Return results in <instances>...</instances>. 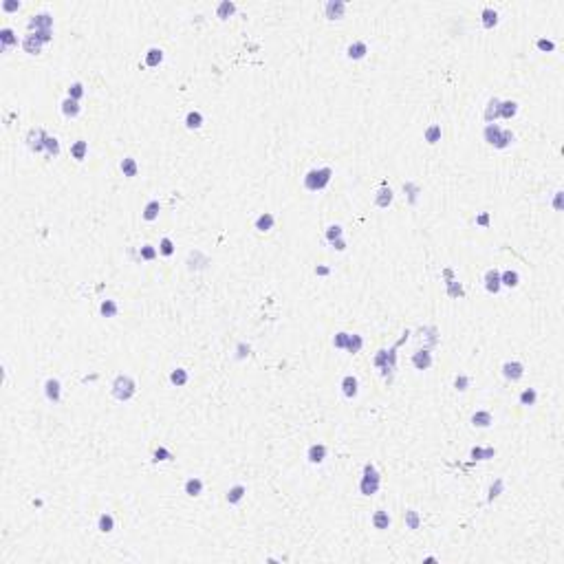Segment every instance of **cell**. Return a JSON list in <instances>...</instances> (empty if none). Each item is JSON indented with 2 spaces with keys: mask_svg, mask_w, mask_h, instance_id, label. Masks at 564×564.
<instances>
[{
  "mask_svg": "<svg viewBox=\"0 0 564 564\" xmlns=\"http://www.w3.org/2000/svg\"><path fill=\"white\" fill-rule=\"evenodd\" d=\"M47 130L44 128H31V130L27 132V146L31 148L33 152H44V146H47Z\"/></svg>",
  "mask_w": 564,
  "mask_h": 564,
  "instance_id": "3957f363",
  "label": "cell"
},
{
  "mask_svg": "<svg viewBox=\"0 0 564 564\" xmlns=\"http://www.w3.org/2000/svg\"><path fill=\"white\" fill-rule=\"evenodd\" d=\"M423 139L430 143V146H434L437 141H441V126L439 124H432L428 128V130L423 132Z\"/></svg>",
  "mask_w": 564,
  "mask_h": 564,
  "instance_id": "f35d334b",
  "label": "cell"
},
{
  "mask_svg": "<svg viewBox=\"0 0 564 564\" xmlns=\"http://www.w3.org/2000/svg\"><path fill=\"white\" fill-rule=\"evenodd\" d=\"M468 386H470V377L468 375H456V379H454V388L456 390H468Z\"/></svg>",
  "mask_w": 564,
  "mask_h": 564,
  "instance_id": "f5cc1de1",
  "label": "cell"
},
{
  "mask_svg": "<svg viewBox=\"0 0 564 564\" xmlns=\"http://www.w3.org/2000/svg\"><path fill=\"white\" fill-rule=\"evenodd\" d=\"M362 346H364V340H362V335H357V333H348V342H346V348L344 351H348L351 355H355V353H360L362 351Z\"/></svg>",
  "mask_w": 564,
  "mask_h": 564,
  "instance_id": "d590c367",
  "label": "cell"
},
{
  "mask_svg": "<svg viewBox=\"0 0 564 564\" xmlns=\"http://www.w3.org/2000/svg\"><path fill=\"white\" fill-rule=\"evenodd\" d=\"M403 192L410 196V201H417V194H419V186L417 183H403Z\"/></svg>",
  "mask_w": 564,
  "mask_h": 564,
  "instance_id": "db71d44e",
  "label": "cell"
},
{
  "mask_svg": "<svg viewBox=\"0 0 564 564\" xmlns=\"http://www.w3.org/2000/svg\"><path fill=\"white\" fill-rule=\"evenodd\" d=\"M403 520H406V525L410 529H419V525H421V516H419V511H414V509H408L406 516H403Z\"/></svg>",
  "mask_w": 564,
  "mask_h": 564,
  "instance_id": "ee69618b",
  "label": "cell"
},
{
  "mask_svg": "<svg viewBox=\"0 0 564 564\" xmlns=\"http://www.w3.org/2000/svg\"><path fill=\"white\" fill-rule=\"evenodd\" d=\"M500 117V99L494 97V99L487 101V108H485V121L487 124H496V119Z\"/></svg>",
  "mask_w": 564,
  "mask_h": 564,
  "instance_id": "d6986e66",
  "label": "cell"
},
{
  "mask_svg": "<svg viewBox=\"0 0 564 564\" xmlns=\"http://www.w3.org/2000/svg\"><path fill=\"white\" fill-rule=\"evenodd\" d=\"M60 110H62V115L64 117H78L80 112H82V106H80V101L78 99H71V97H66V99H62V104H60Z\"/></svg>",
  "mask_w": 564,
  "mask_h": 564,
  "instance_id": "ac0fdd59",
  "label": "cell"
},
{
  "mask_svg": "<svg viewBox=\"0 0 564 564\" xmlns=\"http://www.w3.org/2000/svg\"><path fill=\"white\" fill-rule=\"evenodd\" d=\"M366 53H368V44L364 42V40H355V42L348 44V49H346L348 60H364Z\"/></svg>",
  "mask_w": 564,
  "mask_h": 564,
  "instance_id": "4fadbf2b",
  "label": "cell"
},
{
  "mask_svg": "<svg viewBox=\"0 0 564 564\" xmlns=\"http://www.w3.org/2000/svg\"><path fill=\"white\" fill-rule=\"evenodd\" d=\"M518 282H520V276H518L516 269H505L500 271V284L507 286V289H516Z\"/></svg>",
  "mask_w": 564,
  "mask_h": 564,
  "instance_id": "603a6c76",
  "label": "cell"
},
{
  "mask_svg": "<svg viewBox=\"0 0 564 564\" xmlns=\"http://www.w3.org/2000/svg\"><path fill=\"white\" fill-rule=\"evenodd\" d=\"M470 454H471V459H474V461H487V459H491V456H494L496 452H494L491 448H487V450H483V448H471Z\"/></svg>",
  "mask_w": 564,
  "mask_h": 564,
  "instance_id": "f6af8a7d",
  "label": "cell"
},
{
  "mask_svg": "<svg viewBox=\"0 0 564 564\" xmlns=\"http://www.w3.org/2000/svg\"><path fill=\"white\" fill-rule=\"evenodd\" d=\"M331 247H333V249H337V251H344V249H346V240H344V238H337V240H333V243H331Z\"/></svg>",
  "mask_w": 564,
  "mask_h": 564,
  "instance_id": "91938a15",
  "label": "cell"
},
{
  "mask_svg": "<svg viewBox=\"0 0 564 564\" xmlns=\"http://www.w3.org/2000/svg\"><path fill=\"white\" fill-rule=\"evenodd\" d=\"M518 401H520V406H536L538 390L536 388H525V390L520 392V397H518Z\"/></svg>",
  "mask_w": 564,
  "mask_h": 564,
  "instance_id": "8d00e7d4",
  "label": "cell"
},
{
  "mask_svg": "<svg viewBox=\"0 0 564 564\" xmlns=\"http://www.w3.org/2000/svg\"><path fill=\"white\" fill-rule=\"evenodd\" d=\"M331 179H333L331 168H313V170H309L304 174V188L309 192H320V189H324L329 186Z\"/></svg>",
  "mask_w": 564,
  "mask_h": 564,
  "instance_id": "6da1fadb",
  "label": "cell"
},
{
  "mask_svg": "<svg viewBox=\"0 0 564 564\" xmlns=\"http://www.w3.org/2000/svg\"><path fill=\"white\" fill-rule=\"evenodd\" d=\"M536 47L540 51H556V44L551 42V40H545V38H538L536 40Z\"/></svg>",
  "mask_w": 564,
  "mask_h": 564,
  "instance_id": "11a10c76",
  "label": "cell"
},
{
  "mask_svg": "<svg viewBox=\"0 0 564 564\" xmlns=\"http://www.w3.org/2000/svg\"><path fill=\"white\" fill-rule=\"evenodd\" d=\"M274 225H276V216H274V214H271V212H263L258 218H256L254 227L258 229L260 234H265V232H271V229H274Z\"/></svg>",
  "mask_w": 564,
  "mask_h": 564,
  "instance_id": "9a60e30c",
  "label": "cell"
},
{
  "mask_svg": "<svg viewBox=\"0 0 564 564\" xmlns=\"http://www.w3.org/2000/svg\"><path fill=\"white\" fill-rule=\"evenodd\" d=\"M110 392L117 401H128V399L135 397L137 392V383L130 375H117L112 379V386H110Z\"/></svg>",
  "mask_w": 564,
  "mask_h": 564,
  "instance_id": "7a4b0ae2",
  "label": "cell"
},
{
  "mask_svg": "<svg viewBox=\"0 0 564 564\" xmlns=\"http://www.w3.org/2000/svg\"><path fill=\"white\" fill-rule=\"evenodd\" d=\"M201 126H203L201 110H189L186 115V128H188V130H198Z\"/></svg>",
  "mask_w": 564,
  "mask_h": 564,
  "instance_id": "d6a6232c",
  "label": "cell"
},
{
  "mask_svg": "<svg viewBox=\"0 0 564 564\" xmlns=\"http://www.w3.org/2000/svg\"><path fill=\"white\" fill-rule=\"evenodd\" d=\"M522 375H525V364L518 362V360H509L502 364V377L507 379V381H518V379H522Z\"/></svg>",
  "mask_w": 564,
  "mask_h": 564,
  "instance_id": "277c9868",
  "label": "cell"
},
{
  "mask_svg": "<svg viewBox=\"0 0 564 564\" xmlns=\"http://www.w3.org/2000/svg\"><path fill=\"white\" fill-rule=\"evenodd\" d=\"M245 494H247V487L245 485H234V487H229V491H227V502L229 505H238L240 500L245 498Z\"/></svg>",
  "mask_w": 564,
  "mask_h": 564,
  "instance_id": "83f0119b",
  "label": "cell"
},
{
  "mask_svg": "<svg viewBox=\"0 0 564 564\" xmlns=\"http://www.w3.org/2000/svg\"><path fill=\"white\" fill-rule=\"evenodd\" d=\"M445 284H448V295H450V298H463V295H465V289H463V284H461V282L448 280Z\"/></svg>",
  "mask_w": 564,
  "mask_h": 564,
  "instance_id": "60d3db41",
  "label": "cell"
},
{
  "mask_svg": "<svg viewBox=\"0 0 564 564\" xmlns=\"http://www.w3.org/2000/svg\"><path fill=\"white\" fill-rule=\"evenodd\" d=\"M236 9H238V7H236L232 0H223V2H218V7H216V16L220 20H227V18H232L236 13Z\"/></svg>",
  "mask_w": 564,
  "mask_h": 564,
  "instance_id": "4dcf8cb0",
  "label": "cell"
},
{
  "mask_svg": "<svg viewBox=\"0 0 564 564\" xmlns=\"http://www.w3.org/2000/svg\"><path fill=\"white\" fill-rule=\"evenodd\" d=\"M86 155H89V141L78 139L75 143H71V157H73L75 161H84Z\"/></svg>",
  "mask_w": 564,
  "mask_h": 564,
  "instance_id": "cb8c5ba5",
  "label": "cell"
},
{
  "mask_svg": "<svg viewBox=\"0 0 564 564\" xmlns=\"http://www.w3.org/2000/svg\"><path fill=\"white\" fill-rule=\"evenodd\" d=\"M326 454H329V448H326L324 443H313L309 445V450H306V461L313 465H320L326 461Z\"/></svg>",
  "mask_w": 564,
  "mask_h": 564,
  "instance_id": "52a82bcc",
  "label": "cell"
},
{
  "mask_svg": "<svg viewBox=\"0 0 564 564\" xmlns=\"http://www.w3.org/2000/svg\"><path fill=\"white\" fill-rule=\"evenodd\" d=\"M344 13H346V2H342V0H329L324 4V16L329 20H340L344 18Z\"/></svg>",
  "mask_w": 564,
  "mask_h": 564,
  "instance_id": "30bf717a",
  "label": "cell"
},
{
  "mask_svg": "<svg viewBox=\"0 0 564 564\" xmlns=\"http://www.w3.org/2000/svg\"><path fill=\"white\" fill-rule=\"evenodd\" d=\"M97 529L101 533H110L115 529V518H112V514H108V511L99 514V518H97Z\"/></svg>",
  "mask_w": 564,
  "mask_h": 564,
  "instance_id": "f546056e",
  "label": "cell"
},
{
  "mask_svg": "<svg viewBox=\"0 0 564 564\" xmlns=\"http://www.w3.org/2000/svg\"><path fill=\"white\" fill-rule=\"evenodd\" d=\"M163 62V51L157 49V47H150L146 51V58H143V64L150 66V69H155V66H159Z\"/></svg>",
  "mask_w": 564,
  "mask_h": 564,
  "instance_id": "d4e9b609",
  "label": "cell"
},
{
  "mask_svg": "<svg viewBox=\"0 0 564 564\" xmlns=\"http://www.w3.org/2000/svg\"><path fill=\"white\" fill-rule=\"evenodd\" d=\"M183 489H186V494L189 498H196V496L203 494V480L198 476H189L186 480V485H183Z\"/></svg>",
  "mask_w": 564,
  "mask_h": 564,
  "instance_id": "e0dca14e",
  "label": "cell"
},
{
  "mask_svg": "<svg viewBox=\"0 0 564 564\" xmlns=\"http://www.w3.org/2000/svg\"><path fill=\"white\" fill-rule=\"evenodd\" d=\"M432 353H430V348H419L417 353L412 355V366L417 368V371H428L430 366H432Z\"/></svg>",
  "mask_w": 564,
  "mask_h": 564,
  "instance_id": "ba28073f",
  "label": "cell"
},
{
  "mask_svg": "<svg viewBox=\"0 0 564 564\" xmlns=\"http://www.w3.org/2000/svg\"><path fill=\"white\" fill-rule=\"evenodd\" d=\"M159 256H166V258H170V256L174 254V243L172 238H168V236H163L161 240H159Z\"/></svg>",
  "mask_w": 564,
  "mask_h": 564,
  "instance_id": "ab89813d",
  "label": "cell"
},
{
  "mask_svg": "<svg viewBox=\"0 0 564 564\" xmlns=\"http://www.w3.org/2000/svg\"><path fill=\"white\" fill-rule=\"evenodd\" d=\"M44 152H47L49 157H58L60 155V141L55 139V137H49L47 146H44Z\"/></svg>",
  "mask_w": 564,
  "mask_h": 564,
  "instance_id": "c3c4849f",
  "label": "cell"
},
{
  "mask_svg": "<svg viewBox=\"0 0 564 564\" xmlns=\"http://www.w3.org/2000/svg\"><path fill=\"white\" fill-rule=\"evenodd\" d=\"M390 514L388 511H383V509H377L375 514H373V525H375V529H379V531H386L388 527H390Z\"/></svg>",
  "mask_w": 564,
  "mask_h": 564,
  "instance_id": "4316f807",
  "label": "cell"
},
{
  "mask_svg": "<svg viewBox=\"0 0 564 564\" xmlns=\"http://www.w3.org/2000/svg\"><path fill=\"white\" fill-rule=\"evenodd\" d=\"M315 274H317V276H329L331 269H329L326 265H317V267H315Z\"/></svg>",
  "mask_w": 564,
  "mask_h": 564,
  "instance_id": "94428289",
  "label": "cell"
},
{
  "mask_svg": "<svg viewBox=\"0 0 564 564\" xmlns=\"http://www.w3.org/2000/svg\"><path fill=\"white\" fill-rule=\"evenodd\" d=\"M51 27H53V16L47 11L35 13L29 20V31H51Z\"/></svg>",
  "mask_w": 564,
  "mask_h": 564,
  "instance_id": "5b68a950",
  "label": "cell"
},
{
  "mask_svg": "<svg viewBox=\"0 0 564 564\" xmlns=\"http://www.w3.org/2000/svg\"><path fill=\"white\" fill-rule=\"evenodd\" d=\"M99 313H101V317H117V313H119V304H117L115 300H101Z\"/></svg>",
  "mask_w": 564,
  "mask_h": 564,
  "instance_id": "836d02e7",
  "label": "cell"
},
{
  "mask_svg": "<svg viewBox=\"0 0 564 564\" xmlns=\"http://www.w3.org/2000/svg\"><path fill=\"white\" fill-rule=\"evenodd\" d=\"M42 47H44V42H42V40H40L33 31H29V33L22 38V49H24V53H29V55H40Z\"/></svg>",
  "mask_w": 564,
  "mask_h": 564,
  "instance_id": "9c48e42d",
  "label": "cell"
},
{
  "mask_svg": "<svg viewBox=\"0 0 564 564\" xmlns=\"http://www.w3.org/2000/svg\"><path fill=\"white\" fill-rule=\"evenodd\" d=\"M340 388H342V394H344L346 399H355L357 392H360V381H357L355 375H346V377H342Z\"/></svg>",
  "mask_w": 564,
  "mask_h": 564,
  "instance_id": "8fae6325",
  "label": "cell"
},
{
  "mask_svg": "<svg viewBox=\"0 0 564 564\" xmlns=\"http://www.w3.org/2000/svg\"><path fill=\"white\" fill-rule=\"evenodd\" d=\"M159 212H161V203H159L157 198H152V201H148V203H146V207H143L141 216H143V220L152 223V220H157V218H159Z\"/></svg>",
  "mask_w": 564,
  "mask_h": 564,
  "instance_id": "44dd1931",
  "label": "cell"
},
{
  "mask_svg": "<svg viewBox=\"0 0 564 564\" xmlns=\"http://www.w3.org/2000/svg\"><path fill=\"white\" fill-rule=\"evenodd\" d=\"M119 170L124 172L126 179H135L137 172H139V166H137V161L132 157H124V159H121V163H119Z\"/></svg>",
  "mask_w": 564,
  "mask_h": 564,
  "instance_id": "7402d4cb",
  "label": "cell"
},
{
  "mask_svg": "<svg viewBox=\"0 0 564 564\" xmlns=\"http://www.w3.org/2000/svg\"><path fill=\"white\" fill-rule=\"evenodd\" d=\"M364 478H371V480H377V483H381V476H379L377 468L373 463H366L364 465Z\"/></svg>",
  "mask_w": 564,
  "mask_h": 564,
  "instance_id": "f907efd6",
  "label": "cell"
},
{
  "mask_svg": "<svg viewBox=\"0 0 564 564\" xmlns=\"http://www.w3.org/2000/svg\"><path fill=\"white\" fill-rule=\"evenodd\" d=\"M379 485H381V483H377V480H371V478H364V476H362L360 491H362L364 496H373V494H377V491H379Z\"/></svg>",
  "mask_w": 564,
  "mask_h": 564,
  "instance_id": "74e56055",
  "label": "cell"
},
{
  "mask_svg": "<svg viewBox=\"0 0 564 564\" xmlns=\"http://www.w3.org/2000/svg\"><path fill=\"white\" fill-rule=\"evenodd\" d=\"M346 342H348V333H337L335 335V340H333V346L335 348H346Z\"/></svg>",
  "mask_w": 564,
  "mask_h": 564,
  "instance_id": "9f6ffc18",
  "label": "cell"
},
{
  "mask_svg": "<svg viewBox=\"0 0 564 564\" xmlns=\"http://www.w3.org/2000/svg\"><path fill=\"white\" fill-rule=\"evenodd\" d=\"M514 139H516L514 132H511V130H505V128H502L500 139H498V143H496V148H498V150H505V148H509L511 143H514Z\"/></svg>",
  "mask_w": 564,
  "mask_h": 564,
  "instance_id": "7bdbcfd3",
  "label": "cell"
},
{
  "mask_svg": "<svg viewBox=\"0 0 564 564\" xmlns=\"http://www.w3.org/2000/svg\"><path fill=\"white\" fill-rule=\"evenodd\" d=\"M483 282H485V289L489 291V293H494V295L502 289V284H500V271L496 269V267H491V269L485 271Z\"/></svg>",
  "mask_w": 564,
  "mask_h": 564,
  "instance_id": "8992f818",
  "label": "cell"
},
{
  "mask_svg": "<svg viewBox=\"0 0 564 564\" xmlns=\"http://www.w3.org/2000/svg\"><path fill=\"white\" fill-rule=\"evenodd\" d=\"M500 132H502V126H498V124H487L485 130H483V139L489 143V146L496 148V143H498V139H500Z\"/></svg>",
  "mask_w": 564,
  "mask_h": 564,
  "instance_id": "ffe728a7",
  "label": "cell"
},
{
  "mask_svg": "<svg viewBox=\"0 0 564 564\" xmlns=\"http://www.w3.org/2000/svg\"><path fill=\"white\" fill-rule=\"evenodd\" d=\"M188 379H189V373L186 371V368H174V371L170 373V383H172V386H177V388L186 386Z\"/></svg>",
  "mask_w": 564,
  "mask_h": 564,
  "instance_id": "1f68e13d",
  "label": "cell"
},
{
  "mask_svg": "<svg viewBox=\"0 0 564 564\" xmlns=\"http://www.w3.org/2000/svg\"><path fill=\"white\" fill-rule=\"evenodd\" d=\"M480 22H483V27L485 29H494L496 24H498V11L496 9H491V7H485L483 9V13H480Z\"/></svg>",
  "mask_w": 564,
  "mask_h": 564,
  "instance_id": "f1b7e54d",
  "label": "cell"
},
{
  "mask_svg": "<svg viewBox=\"0 0 564 564\" xmlns=\"http://www.w3.org/2000/svg\"><path fill=\"white\" fill-rule=\"evenodd\" d=\"M553 207L562 209V192H556V201H553Z\"/></svg>",
  "mask_w": 564,
  "mask_h": 564,
  "instance_id": "6125c7cd",
  "label": "cell"
},
{
  "mask_svg": "<svg viewBox=\"0 0 564 564\" xmlns=\"http://www.w3.org/2000/svg\"><path fill=\"white\" fill-rule=\"evenodd\" d=\"M157 256H159V249L152 247V245H143V247H139V258L141 260H148V263H150V260H155Z\"/></svg>",
  "mask_w": 564,
  "mask_h": 564,
  "instance_id": "bcb514c9",
  "label": "cell"
},
{
  "mask_svg": "<svg viewBox=\"0 0 564 564\" xmlns=\"http://www.w3.org/2000/svg\"><path fill=\"white\" fill-rule=\"evenodd\" d=\"M502 485H505V483H502L500 478H496V483H491V487H489V496H487V500L491 502L494 498H498V496H500V489H502Z\"/></svg>",
  "mask_w": 564,
  "mask_h": 564,
  "instance_id": "816d5d0a",
  "label": "cell"
},
{
  "mask_svg": "<svg viewBox=\"0 0 564 564\" xmlns=\"http://www.w3.org/2000/svg\"><path fill=\"white\" fill-rule=\"evenodd\" d=\"M18 9H20L18 0H2V11L11 13V11H18Z\"/></svg>",
  "mask_w": 564,
  "mask_h": 564,
  "instance_id": "6f0895ef",
  "label": "cell"
},
{
  "mask_svg": "<svg viewBox=\"0 0 564 564\" xmlns=\"http://www.w3.org/2000/svg\"><path fill=\"white\" fill-rule=\"evenodd\" d=\"M84 93H86V91H84V84H82V82H73V84L69 86V95H66V97H71V99H78V101H80L82 97H84Z\"/></svg>",
  "mask_w": 564,
  "mask_h": 564,
  "instance_id": "7dc6e473",
  "label": "cell"
},
{
  "mask_svg": "<svg viewBox=\"0 0 564 564\" xmlns=\"http://www.w3.org/2000/svg\"><path fill=\"white\" fill-rule=\"evenodd\" d=\"M518 115V101H500V117L502 119H514Z\"/></svg>",
  "mask_w": 564,
  "mask_h": 564,
  "instance_id": "e575fe53",
  "label": "cell"
},
{
  "mask_svg": "<svg viewBox=\"0 0 564 564\" xmlns=\"http://www.w3.org/2000/svg\"><path fill=\"white\" fill-rule=\"evenodd\" d=\"M245 355H249V346L238 344V357H245Z\"/></svg>",
  "mask_w": 564,
  "mask_h": 564,
  "instance_id": "be15d7a7",
  "label": "cell"
},
{
  "mask_svg": "<svg viewBox=\"0 0 564 564\" xmlns=\"http://www.w3.org/2000/svg\"><path fill=\"white\" fill-rule=\"evenodd\" d=\"M44 394H47V399H49V401L58 403L60 399H62V383H60L58 379L49 377L47 381H44Z\"/></svg>",
  "mask_w": 564,
  "mask_h": 564,
  "instance_id": "7c38bea8",
  "label": "cell"
},
{
  "mask_svg": "<svg viewBox=\"0 0 564 564\" xmlns=\"http://www.w3.org/2000/svg\"><path fill=\"white\" fill-rule=\"evenodd\" d=\"M476 225H480V227H487V225H489V214H487V212L478 214V216H476Z\"/></svg>",
  "mask_w": 564,
  "mask_h": 564,
  "instance_id": "680465c9",
  "label": "cell"
},
{
  "mask_svg": "<svg viewBox=\"0 0 564 564\" xmlns=\"http://www.w3.org/2000/svg\"><path fill=\"white\" fill-rule=\"evenodd\" d=\"M16 44H18V35L11 27L0 29V47H2V51H9L11 47H16Z\"/></svg>",
  "mask_w": 564,
  "mask_h": 564,
  "instance_id": "5bb4252c",
  "label": "cell"
},
{
  "mask_svg": "<svg viewBox=\"0 0 564 564\" xmlns=\"http://www.w3.org/2000/svg\"><path fill=\"white\" fill-rule=\"evenodd\" d=\"M324 238L329 240V245L333 243V240H337V238H344V227H342V225H331V227H326Z\"/></svg>",
  "mask_w": 564,
  "mask_h": 564,
  "instance_id": "b9f144b4",
  "label": "cell"
},
{
  "mask_svg": "<svg viewBox=\"0 0 564 564\" xmlns=\"http://www.w3.org/2000/svg\"><path fill=\"white\" fill-rule=\"evenodd\" d=\"M152 461H155V463H159V461H174V454L166 448H157L155 454H152Z\"/></svg>",
  "mask_w": 564,
  "mask_h": 564,
  "instance_id": "681fc988",
  "label": "cell"
},
{
  "mask_svg": "<svg viewBox=\"0 0 564 564\" xmlns=\"http://www.w3.org/2000/svg\"><path fill=\"white\" fill-rule=\"evenodd\" d=\"M491 423H494V417H491L489 410H476L471 414V425L474 428H489Z\"/></svg>",
  "mask_w": 564,
  "mask_h": 564,
  "instance_id": "2e32d148",
  "label": "cell"
},
{
  "mask_svg": "<svg viewBox=\"0 0 564 564\" xmlns=\"http://www.w3.org/2000/svg\"><path fill=\"white\" fill-rule=\"evenodd\" d=\"M392 198H394V194H392V189L388 188V186H381L377 189V196H375V205L377 207H388V205L392 203Z\"/></svg>",
  "mask_w": 564,
  "mask_h": 564,
  "instance_id": "484cf974",
  "label": "cell"
}]
</instances>
